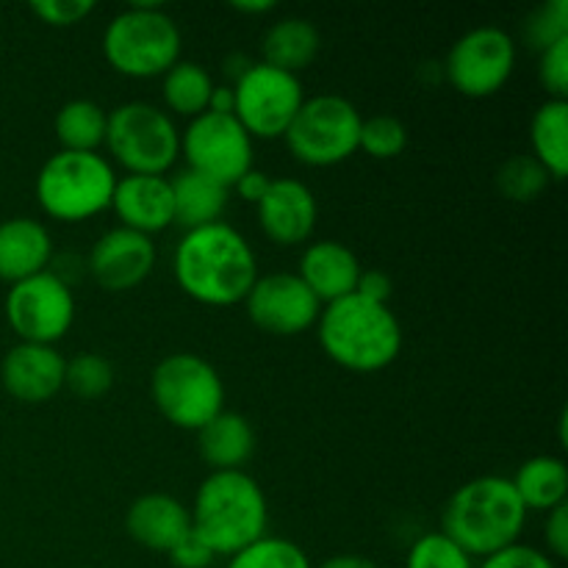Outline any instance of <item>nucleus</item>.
Returning <instances> with one entry per match:
<instances>
[{"label":"nucleus","instance_id":"18","mask_svg":"<svg viewBox=\"0 0 568 568\" xmlns=\"http://www.w3.org/2000/svg\"><path fill=\"white\" fill-rule=\"evenodd\" d=\"M111 211L128 231L153 233L172 225V186L166 175H125L116 178L111 194Z\"/></svg>","mask_w":568,"mask_h":568},{"label":"nucleus","instance_id":"43","mask_svg":"<svg viewBox=\"0 0 568 568\" xmlns=\"http://www.w3.org/2000/svg\"><path fill=\"white\" fill-rule=\"evenodd\" d=\"M316 568H381L375 560L364 558V555H333L327 558L325 564H320Z\"/></svg>","mask_w":568,"mask_h":568},{"label":"nucleus","instance_id":"21","mask_svg":"<svg viewBox=\"0 0 568 568\" xmlns=\"http://www.w3.org/2000/svg\"><path fill=\"white\" fill-rule=\"evenodd\" d=\"M125 530L139 547L153 549V552H170L189 530V508L181 499L170 494H144L133 499L125 514Z\"/></svg>","mask_w":568,"mask_h":568},{"label":"nucleus","instance_id":"27","mask_svg":"<svg viewBox=\"0 0 568 568\" xmlns=\"http://www.w3.org/2000/svg\"><path fill=\"white\" fill-rule=\"evenodd\" d=\"M105 125L109 111L89 98H75L61 105L53 122L61 150L75 153H98L105 144Z\"/></svg>","mask_w":568,"mask_h":568},{"label":"nucleus","instance_id":"31","mask_svg":"<svg viewBox=\"0 0 568 568\" xmlns=\"http://www.w3.org/2000/svg\"><path fill=\"white\" fill-rule=\"evenodd\" d=\"M114 386V369L98 353H78L64 364V388L81 399H98Z\"/></svg>","mask_w":568,"mask_h":568},{"label":"nucleus","instance_id":"6","mask_svg":"<svg viewBox=\"0 0 568 568\" xmlns=\"http://www.w3.org/2000/svg\"><path fill=\"white\" fill-rule=\"evenodd\" d=\"M116 172L100 153L59 150L39 170L33 192L55 222H87L111 209Z\"/></svg>","mask_w":568,"mask_h":568},{"label":"nucleus","instance_id":"26","mask_svg":"<svg viewBox=\"0 0 568 568\" xmlns=\"http://www.w3.org/2000/svg\"><path fill=\"white\" fill-rule=\"evenodd\" d=\"M532 159L552 181L568 175V100H544L530 120Z\"/></svg>","mask_w":568,"mask_h":568},{"label":"nucleus","instance_id":"1","mask_svg":"<svg viewBox=\"0 0 568 568\" xmlns=\"http://www.w3.org/2000/svg\"><path fill=\"white\" fill-rule=\"evenodd\" d=\"M172 272L186 297L211 308L244 303L258 281V258L242 231L227 222L183 231L172 255Z\"/></svg>","mask_w":568,"mask_h":568},{"label":"nucleus","instance_id":"9","mask_svg":"<svg viewBox=\"0 0 568 568\" xmlns=\"http://www.w3.org/2000/svg\"><path fill=\"white\" fill-rule=\"evenodd\" d=\"M361 111L342 94L305 98L283 133L286 148L305 166H336L358 150Z\"/></svg>","mask_w":568,"mask_h":568},{"label":"nucleus","instance_id":"19","mask_svg":"<svg viewBox=\"0 0 568 568\" xmlns=\"http://www.w3.org/2000/svg\"><path fill=\"white\" fill-rule=\"evenodd\" d=\"M361 272H364L361 261L355 258L347 244L336 242V239H322V242L305 247L297 275L314 292V297L327 305L355 294Z\"/></svg>","mask_w":568,"mask_h":568},{"label":"nucleus","instance_id":"44","mask_svg":"<svg viewBox=\"0 0 568 568\" xmlns=\"http://www.w3.org/2000/svg\"><path fill=\"white\" fill-rule=\"evenodd\" d=\"M231 9L239 14H270L277 9V3L275 0H233Z\"/></svg>","mask_w":568,"mask_h":568},{"label":"nucleus","instance_id":"14","mask_svg":"<svg viewBox=\"0 0 568 568\" xmlns=\"http://www.w3.org/2000/svg\"><path fill=\"white\" fill-rule=\"evenodd\" d=\"M244 308H247L250 322L272 336H297V333L311 331L322 314V303L300 281L297 272L258 275L244 297Z\"/></svg>","mask_w":568,"mask_h":568},{"label":"nucleus","instance_id":"13","mask_svg":"<svg viewBox=\"0 0 568 568\" xmlns=\"http://www.w3.org/2000/svg\"><path fill=\"white\" fill-rule=\"evenodd\" d=\"M514 67L516 39L497 26H480L449 48L444 75L466 98H491L510 81Z\"/></svg>","mask_w":568,"mask_h":568},{"label":"nucleus","instance_id":"35","mask_svg":"<svg viewBox=\"0 0 568 568\" xmlns=\"http://www.w3.org/2000/svg\"><path fill=\"white\" fill-rule=\"evenodd\" d=\"M538 55V81L549 100H568V37Z\"/></svg>","mask_w":568,"mask_h":568},{"label":"nucleus","instance_id":"17","mask_svg":"<svg viewBox=\"0 0 568 568\" xmlns=\"http://www.w3.org/2000/svg\"><path fill=\"white\" fill-rule=\"evenodd\" d=\"M64 364L67 358L55 347L20 342L3 355L0 381L6 394L20 403H48L64 388Z\"/></svg>","mask_w":568,"mask_h":568},{"label":"nucleus","instance_id":"8","mask_svg":"<svg viewBox=\"0 0 568 568\" xmlns=\"http://www.w3.org/2000/svg\"><path fill=\"white\" fill-rule=\"evenodd\" d=\"M105 148L128 175H166L181 159V131L170 111L131 100L109 111Z\"/></svg>","mask_w":568,"mask_h":568},{"label":"nucleus","instance_id":"11","mask_svg":"<svg viewBox=\"0 0 568 568\" xmlns=\"http://www.w3.org/2000/svg\"><path fill=\"white\" fill-rule=\"evenodd\" d=\"M233 98H236L233 116L242 122L253 142L281 139L292 125L300 105L305 103L300 75L277 70L264 61H253V67L233 83Z\"/></svg>","mask_w":568,"mask_h":568},{"label":"nucleus","instance_id":"39","mask_svg":"<svg viewBox=\"0 0 568 568\" xmlns=\"http://www.w3.org/2000/svg\"><path fill=\"white\" fill-rule=\"evenodd\" d=\"M544 541H547V552L555 564L568 558V505L549 510L547 525H544Z\"/></svg>","mask_w":568,"mask_h":568},{"label":"nucleus","instance_id":"38","mask_svg":"<svg viewBox=\"0 0 568 568\" xmlns=\"http://www.w3.org/2000/svg\"><path fill=\"white\" fill-rule=\"evenodd\" d=\"M166 555H170L175 568H209L216 558L209 549V544H205L194 530H189Z\"/></svg>","mask_w":568,"mask_h":568},{"label":"nucleus","instance_id":"41","mask_svg":"<svg viewBox=\"0 0 568 568\" xmlns=\"http://www.w3.org/2000/svg\"><path fill=\"white\" fill-rule=\"evenodd\" d=\"M270 183H272V178L266 175V172L255 170L253 166V170H247L236 183H233V189H236V194L244 200V203L258 205L261 197L266 194V189H270Z\"/></svg>","mask_w":568,"mask_h":568},{"label":"nucleus","instance_id":"22","mask_svg":"<svg viewBox=\"0 0 568 568\" xmlns=\"http://www.w3.org/2000/svg\"><path fill=\"white\" fill-rule=\"evenodd\" d=\"M197 447L211 471H236L253 458L255 430L247 416L222 410L197 430Z\"/></svg>","mask_w":568,"mask_h":568},{"label":"nucleus","instance_id":"30","mask_svg":"<svg viewBox=\"0 0 568 568\" xmlns=\"http://www.w3.org/2000/svg\"><path fill=\"white\" fill-rule=\"evenodd\" d=\"M552 181L532 155H510L497 172V186L514 203H532Z\"/></svg>","mask_w":568,"mask_h":568},{"label":"nucleus","instance_id":"16","mask_svg":"<svg viewBox=\"0 0 568 568\" xmlns=\"http://www.w3.org/2000/svg\"><path fill=\"white\" fill-rule=\"evenodd\" d=\"M258 225L270 242L281 247L308 242L320 220V205L314 192L297 178H272L270 189L255 205Z\"/></svg>","mask_w":568,"mask_h":568},{"label":"nucleus","instance_id":"33","mask_svg":"<svg viewBox=\"0 0 568 568\" xmlns=\"http://www.w3.org/2000/svg\"><path fill=\"white\" fill-rule=\"evenodd\" d=\"M405 568H477L475 558L464 552L455 541H449L442 530L425 532L414 541L405 558Z\"/></svg>","mask_w":568,"mask_h":568},{"label":"nucleus","instance_id":"29","mask_svg":"<svg viewBox=\"0 0 568 568\" xmlns=\"http://www.w3.org/2000/svg\"><path fill=\"white\" fill-rule=\"evenodd\" d=\"M225 568H314L300 544L281 536H264L233 555Z\"/></svg>","mask_w":568,"mask_h":568},{"label":"nucleus","instance_id":"23","mask_svg":"<svg viewBox=\"0 0 568 568\" xmlns=\"http://www.w3.org/2000/svg\"><path fill=\"white\" fill-rule=\"evenodd\" d=\"M172 186V222L181 225L183 231H194V227L214 225L222 222V214L227 209V192L222 183L211 181V178L197 175L192 170L178 172L170 181Z\"/></svg>","mask_w":568,"mask_h":568},{"label":"nucleus","instance_id":"32","mask_svg":"<svg viewBox=\"0 0 568 568\" xmlns=\"http://www.w3.org/2000/svg\"><path fill=\"white\" fill-rule=\"evenodd\" d=\"M521 37L536 53H544L555 42L568 37V0H547L521 26Z\"/></svg>","mask_w":568,"mask_h":568},{"label":"nucleus","instance_id":"42","mask_svg":"<svg viewBox=\"0 0 568 568\" xmlns=\"http://www.w3.org/2000/svg\"><path fill=\"white\" fill-rule=\"evenodd\" d=\"M233 109H236V98H233V87H214V92H211V100H209V111H214V114H233Z\"/></svg>","mask_w":568,"mask_h":568},{"label":"nucleus","instance_id":"2","mask_svg":"<svg viewBox=\"0 0 568 568\" xmlns=\"http://www.w3.org/2000/svg\"><path fill=\"white\" fill-rule=\"evenodd\" d=\"M527 525V508L521 505L510 477L483 475L464 483L447 499L442 514V532L458 544L469 558H491L519 544Z\"/></svg>","mask_w":568,"mask_h":568},{"label":"nucleus","instance_id":"34","mask_svg":"<svg viewBox=\"0 0 568 568\" xmlns=\"http://www.w3.org/2000/svg\"><path fill=\"white\" fill-rule=\"evenodd\" d=\"M405 148H408V131L397 116L375 114L361 122L358 150L369 153L372 159H397Z\"/></svg>","mask_w":568,"mask_h":568},{"label":"nucleus","instance_id":"3","mask_svg":"<svg viewBox=\"0 0 568 568\" xmlns=\"http://www.w3.org/2000/svg\"><path fill=\"white\" fill-rule=\"evenodd\" d=\"M316 336L333 364L358 375L386 369L403 349V327L394 311L361 294L322 305Z\"/></svg>","mask_w":568,"mask_h":568},{"label":"nucleus","instance_id":"28","mask_svg":"<svg viewBox=\"0 0 568 568\" xmlns=\"http://www.w3.org/2000/svg\"><path fill=\"white\" fill-rule=\"evenodd\" d=\"M161 81V98H164L166 109L178 116H200L209 111L211 92H214V78L197 61H178L164 72Z\"/></svg>","mask_w":568,"mask_h":568},{"label":"nucleus","instance_id":"4","mask_svg":"<svg viewBox=\"0 0 568 568\" xmlns=\"http://www.w3.org/2000/svg\"><path fill=\"white\" fill-rule=\"evenodd\" d=\"M189 519L211 552L227 558L270 536V505L258 480L244 469L211 471L194 494Z\"/></svg>","mask_w":568,"mask_h":568},{"label":"nucleus","instance_id":"36","mask_svg":"<svg viewBox=\"0 0 568 568\" xmlns=\"http://www.w3.org/2000/svg\"><path fill=\"white\" fill-rule=\"evenodd\" d=\"M31 11L44 26L67 28L87 20L94 11V0H33Z\"/></svg>","mask_w":568,"mask_h":568},{"label":"nucleus","instance_id":"37","mask_svg":"<svg viewBox=\"0 0 568 568\" xmlns=\"http://www.w3.org/2000/svg\"><path fill=\"white\" fill-rule=\"evenodd\" d=\"M477 568H558V564L544 549L514 544V547L503 549L491 558H483V564Z\"/></svg>","mask_w":568,"mask_h":568},{"label":"nucleus","instance_id":"40","mask_svg":"<svg viewBox=\"0 0 568 568\" xmlns=\"http://www.w3.org/2000/svg\"><path fill=\"white\" fill-rule=\"evenodd\" d=\"M392 292H394L392 277L381 270H364L358 277V286H355V294H361V297L372 300V303H383V305H388Z\"/></svg>","mask_w":568,"mask_h":568},{"label":"nucleus","instance_id":"7","mask_svg":"<svg viewBox=\"0 0 568 568\" xmlns=\"http://www.w3.org/2000/svg\"><path fill=\"white\" fill-rule=\"evenodd\" d=\"M150 394L170 425L194 430L225 410V383L214 364L194 353L166 355L150 375Z\"/></svg>","mask_w":568,"mask_h":568},{"label":"nucleus","instance_id":"24","mask_svg":"<svg viewBox=\"0 0 568 568\" xmlns=\"http://www.w3.org/2000/svg\"><path fill=\"white\" fill-rule=\"evenodd\" d=\"M320 31L305 17H283V20L272 22L270 31L264 33V44H261L264 64L292 72V75H300L320 55Z\"/></svg>","mask_w":568,"mask_h":568},{"label":"nucleus","instance_id":"15","mask_svg":"<svg viewBox=\"0 0 568 568\" xmlns=\"http://www.w3.org/2000/svg\"><path fill=\"white\" fill-rule=\"evenodd\" d=\"M155 244L144 233L111 227L89 250L87 270L105 292H131L155 270Z\"/></svg>","mask_w":568,"mask_h":568},{"label":"nucleus","instance_id":"12","mask_svg":"<svg viewBox=\"0 0 568 568\" xmlns=\"http://www.w3.org/2000/svg\"><path fill=\"white\" fill-rule=\"evenodd\" d=\"M3 314L20 342L53 347L75 322V294L61 277L44 270L9 286Z\"/></svg>","mask_w":568,"mask_h":568},{"label":"nucleus","instance_id":"10","mask_svg":"<svg viewBox=\"0 0 568 568\" xmlns=\"http://www.w3.org/2000/svg\"><path fill=\"white\" fill-rule=\"evenodd\" d=\"M181 155L186 170L211 178L225 189L253 170V136L233 114L203 111L181 131Z\"/></svg>","mask_w":568,"mask_h":568},{"label":"nucleus","instance_id":"25","mask_svg":"<svg viewBox=\"0 0 568 568\" xmlns=\"http://www.w3.org/2000/svg\"><path fill=\"white\" fill-rule=\"evenodd\" d=\"M510 483H514L516 494L527 510L549 514V510L566 505L568 466L558 455H536L516 469Z\"/></svg>","mask_w":568,"mask_h":568},{"label":"nucleus","instance_id":"45","mask_svg":"<svg viewBox=\"0 0 568 568\" xmlns=\"http://www.w3.org/2000/svg\"><path fill=\"white\" fill-rule=\"evenodd\" d=\"M250 67H253V61H250L247 55L236 53V55H231V59L225 61V75L233 78V81H239V78H242L244 72L250 70Z\"/></svg>","mask_w":568,"mask_h":568},{"label":"nucleus","instance_id":"5","mask_svg":"<svg viewBox=\"0 0 568 568\" xmlns=\"http://www.w3.org/2000/svg\"><path fill=\"white\" fill-rule=\"evenodd\" d=\"M181 28L159 0H133L103 31V55L125 78H159L181 61Z\"/></svg>","mask_w":568,"mask_h":568},{"label":"nucleus","instance_id":"20","mask_svg":"<svg viewBox=\"0 0 568 568\" xmlns=\"http://www.w3.org/2000/svg\"><path fill=\"white\" fill-rule=\"evenodd\" d=\"M53 239L42 222L31 216H11L0 222V281L14 286L26 277L50 270Z\"/></svg>","mask_w":568,"mask_h":568}]
</instances>
